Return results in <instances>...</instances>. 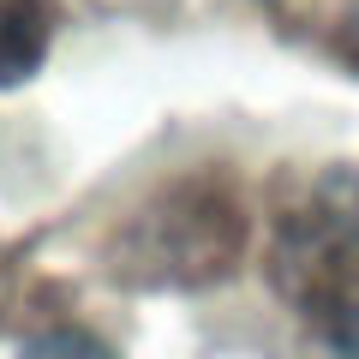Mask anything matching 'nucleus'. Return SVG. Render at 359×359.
I'll use <instances>...</instances> for the list:
<instances>
[{"label": "nucleus", "mask_w": 359, "mask_h": 359, "mask_svg": "<svg viewBox=\"0 0 359 359\" xmlns=\"http://www.w3.org/2000/svg\"><path fill=\"white\" fill-rule=\"evenodd\" d=\"M269 282L318 335H359V168H323L276 216Z\"/></svg>", "instance_id": "1"}, {"label": "nucleus", "mask_w": 359, "mask_h": 359, "mask_svg": "<svg viewBox=\"0 0 359 359\" xmlns=\"http://www.w3.org/2000/svg\"><path fill=\"white\" fill-rule=\"evenodd\" d=\"M48 48V0H0V84L36 72Z\"/></svg>", "instance_id": "2"}, {"label": "nucleus", "mask_w": 359, "mask_h": 359, "mask_svg": "<svg viewBox=\"0 0 359 359\" xmlns=\"http://www.w3.org/2000/svg\"><path fill=\"white\" fill-rule=\"evenodd\" d=\"M18 359H114V347L96 341L90 330H72V323H60V330H42Z\"/></svg>", "instance_id": "3"}, {"label": "nucleus", "mask_w": 359, "mask_h": 359, "mask_svg": "<svg viewBox=\"0 0 359 359\" xmlns=\"http://www.w3.org/2000/svg\"><path fill=\"white\" fill-rule=\"evenodd\" d=\"M335 54H341V60L359 72V6L341 18V25H335Z\"/></svg>", "instance_id": "4"}]
</instances>
